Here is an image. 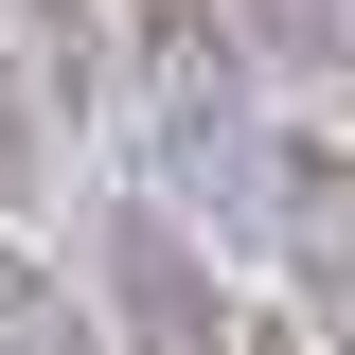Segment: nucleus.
<instances>
[{
  "mask_svg": "<svg viewBox=\"0 0 355 355\" xmlns=\"http://www.w3.org/2000/svg\"><path fill=\"white\" fill-rule=\"evenodd\" d=\"M266 214H284V266H302V338L355 355V160L338 142H266Z\"/></svg>",
  "mask_w": 355,
  "mask_h": 355,
  "instance_id": "obj_1",
  "label": "nucleus"
},
{
  "mask_svg": "<svg viewBox=\"0 0 355 355\" xmlns=\"http://www.w3.org/2000/svg\"><path fill=\"white\" fill-rule=\"evenodd\" d=\"M125 53H142L160 142H196V160H214V142H231V0H125Z\"/></svg>",
  "mask_w": 355,
  "mask_h": 355,
  "instance_id": "obj_2",
  "label": "nucleus"
},
{
  "mask_svg": "<svg viewBox=\"0 0 355 355\" xmlns=\"http://www.w3.org/2000/svg\"><path fill=\"white\" fill-rule=\"evenodd\" d=\"M107 266H125V338H142V355H249V338H231V302L196 284V249H178L160 214L107 231Z\"/></svg>",
  "mask_w": 355,
  "mask_h": 355,
  "instance_id": "obj_3",
  "label": "nucleus"
},
{
  "mask_svg": "<svg viewBox=\"0 0 355 355\" xmlns=\"http://www.w3.org/2000/svg\"><path fill=\"white\" fill-rule=\"evenodd\" d=\"M0 355H89V320H71V284H53L36 249H0Z\"/></svg>",
  "mask_w": 355,
  "mask_h": 355,
  "instance_id": "obj_4",
  "label": "nucleus"
},
{
  "mask_svg": "<svg viewBox=\"0 0 355 355\" xmlns=\"http://www.w3.org/2000/svg\"><path fill=\"white\" fill-rule=\"evenodd\" d=\"M249 36L284 71H355V0H249Z\"/></svg>",
  "mask_w": 355,
  "mask_h": 355,
  "instance_id": "obj_5",
  "label": "nucleus"
},
{
  "mask_svg": "<svg viewBox=\"0 0 355 355\" xmlns=\"http://www.w3.org/2000/svg\"><path fill=\"white\" fill-rule=\"evenodd\" d=\"M18 36H36V89L89 107V0H18Z\"/></svg>",
  "mask_w": 355,
  "mask_h": 355,
  "instance_id": "obj_6",
  "label": "nucleus"
},
{
  "mask_svg": "<svg viewBox=\"0 0 355 355\" xmlns=\"http://www.w3.org/2000/svg\"><path fill=\"white\" fill-rule=\"evenodd\" d=\"M36 178H53V125H36V89L0 71V196H36Z\"/></svg>",
  "mask_w": 355,
  "mask_h": 355,
  "instance_id": "obj_7",
  "label": "nucleus"
},
{
  "mask_svg": "<svg viewBox=\"0 0 355 355\" xmlns=\"http://www.w3.org/2000/svg\"><path fill=\"white\" fill-rule=\"evenodd\" d=\"M249 355H302V338H249Z\"/></svg>",
  "mask_w": 355,
  "mask_h": 355,
  "instance_id": "obj_8",
  "label": "nucleus"
}]
</instances>
